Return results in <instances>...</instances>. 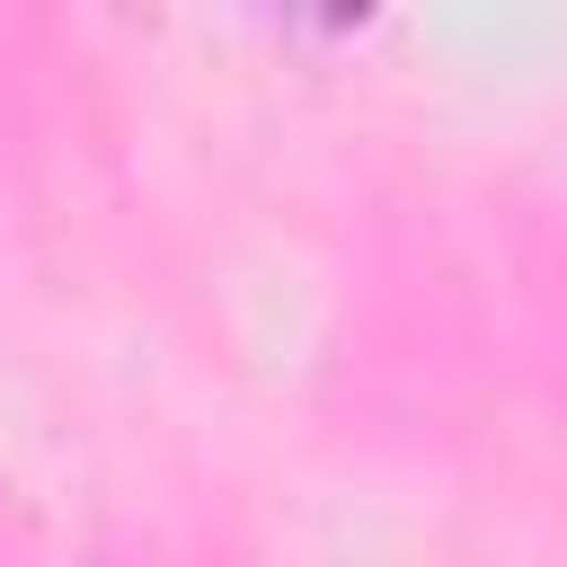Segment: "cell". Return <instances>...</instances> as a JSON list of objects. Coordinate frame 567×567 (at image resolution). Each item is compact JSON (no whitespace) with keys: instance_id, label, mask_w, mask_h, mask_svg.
<instances>
[]
</instances>
